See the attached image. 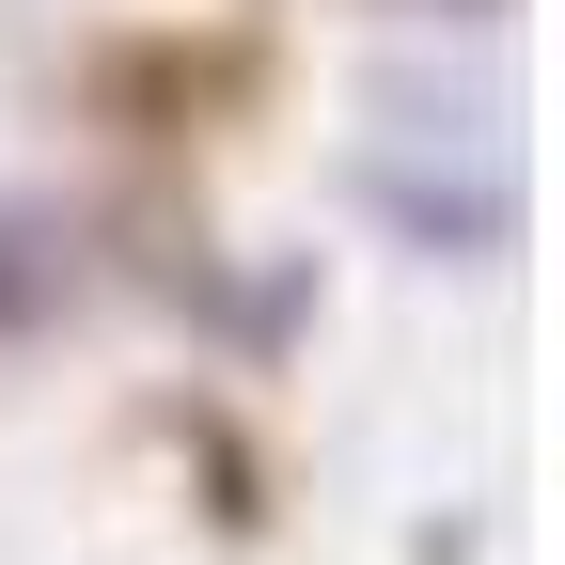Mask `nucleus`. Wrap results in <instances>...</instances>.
<instances>
[]
</instances>
